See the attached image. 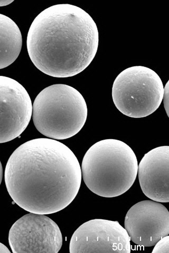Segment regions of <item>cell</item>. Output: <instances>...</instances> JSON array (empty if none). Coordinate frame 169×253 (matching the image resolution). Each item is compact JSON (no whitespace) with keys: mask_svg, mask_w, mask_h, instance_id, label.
<instances>
[{"mask_svg":"<svg viewBox=\"0 0 169 253\" xmlns=\"http://www.w3.org/2000/svg\"><path fill=\"white\" fill-rule=\"evenodd\" d=\"M152 253H169V235L163 237L155 245Z\"/></svg>","mask_w":169,"mask_h":253,"instance_id":"7c38bea8","label":"cell"},{"mask_svg":"<svg viewBox=\"0 0 169 253\" xmlns=\"http://www.w3.org/2000/svg\"><path fill=\"white\" fill-rule=\"evenodd\" d=\"M3 178V168L1 161H0V185L2 183Z\"/></svg>","mask_w":169,"mask_h":253,"instance_id":"2e32d148","label":"cell"},{"mask_svg":"<svg viewBox=\"0 0 169 253\" xmlns=\"http://www.w3.org/2000/svg\"><path fill=\"white\" fill-rule=\"evenodd\" d=\"M9 243L14 253H57L62 247V237L53 220L45 215L30 212L12 225Z\"/></svg>","mask_w":169,"mask_h":253,"instance_id":"8992f818","label":"cell"},{"mask_svg":"<svg viewBox=\"0 0 169 253\" xmlns=\"http://www.w3.org/2000/svg\"><path fill=\"white\" fill-rule=\"evenodd\" d=\"M86 101L70 85L56 84L40 92L33 105V120L38 131L51 139L64 140L76 135L87 120Z\"/></svg>","mask_w":169,"mask_h":253,"instance_id":"277c9868","label":"cell"},{"mask_svg":"<svg viewBox=\"0 0 169 253\" xmlns=\"http://www.w3.org/2000/svg\"><path fill=\"white\" fill-rule=\"evenodd\" d=\"M169 82L168 81L165 85L164 91L163 100H164V107L166 113L169 117Z\"/></svg>","mask_w":169,"mask_h":253,"instance_id":"4fadbf2b","label":"cell"},{"mask_svg":"<svg viewBox=\"0 0 169 253\" xmlns=\"http://www.w3.org/2000/svg\"><path fill=\"white\" fill-rule=\"evenodd\" d=\"M32 113L33 105L26 89L14 79L0 76V144L19 137Z\"/></svg>","mask_w":169,"mask_h":253,"instance_id":"ba28073f","label":"cell"},{"mask_svg":"<svg viewBox=\"0 0 169 253\" xmlns=\"http://www.w3.org/2000/svg\"><path fill=\"white\" fill-rule=\"evenodd\" d=\"M82 178L74 153L51 138L31 140L16 149L4 173L6 189L14 203L42 215L66 208L77 195Z\"/></svg>","mask_w":169,"mask_h":253,"instance_id":"6da1fadb","label":"cell"},{"mask_svg":"<svg viewBox=\"0 0 169 253\" xmlns=\"http://www.w3.org/2000/svg\"><path fill=\"white\" fill-rule=\"evenodd\" d=\"M164 91L162 79L155 71L134 66L117 76L112 87V98L120 113L141 118L156 112L163 101Z\"/></svg>","mask_w":169,"mask_h":253,"instance_id":"5b68a950","label":"cell"},{"mask_svg":"<svg viewBox=\"0 0 169 253\" xmlns=\"http://www.w3.org/2000/svg\"><path fill=\"white\" fill-rule=\"evenodd\" d=\"M13 0H0V6H4L11 4Z\"/></svg>","mask_w":169,"mask_h":253,"instance_id":"9a60e30c","label":"cell"},{"mask_svg":"<svg viewBox=\"0 0 169 253\" xmlns=\"http://www.w3.org/2000/svg\"><path fill=\"white\" fill-rule=\"evenodd\" d=\"M99 34L91 15L69 4H56L40 13L27 41L29 57L44 74L75 76L91 64L98 52Z\"/></svg>","mask_w":169,"mask_h":253,"instance_id":"7a4b0ae2","label":"cell"},{"mask_svg":"<svg viewBox=\"0 0 169 253\" xmlns=\"http://www.w3.org/2000/svg\"><path fill=\"white\" fill-rule=\"evenodd\" d=\"M138 163L132 148L113 139L96 142L87 150L82 164L86 186L96 195L116 197L126 193L138 175Z\"/></svg>","mask_w":169,"mask_h":253,"instance_id":"3957f363","label":"cell"},{"mask_svg":"<svg viewBox=\"0 0 169 253\" xmlns=\"http://www.w3.org/2000/svg\"><path fill=\"white\" fill-rule=\"evenodd\" d=\"M140 185L152 201L169 202V147L161 146L145 154L138 165Z\"/></svg>","mask_w":169,"mask_h":253,"instance_id":"30bf717a","label":"cell"},{"mask_svg":"<svg viewBox=\"0 0 169 253\" xmlns=\"http://www.w3.org/2000/svg\"><path fill=\"white\" fill-rule=\"evenodd\" d=\"M22 45V35L17 24L0 14V69L9 67L17 60Z\"/></svg>","mask_w":169,"mask_h":253,"instance_id":"8fae6325","label":"cell"},{"mask_svg":"<svg viewBox=\"0 0 169 253\" xmlns=\"http://www.w3.org/2000/svg\"><path fill=\"white\" fill-rule=\"evenodd\" d=\"M125 229L130 240L139 246L154 247L169 234V212L164 205L154 201L136 203L127 211Z\"/></svg>","mask_w":169,"mask_h":253,"instance_id":"9c48e42d","label":"cell"},{"mask_svg":"<svg viewBox=\"0 0 169 253\" xmlns=\"http://www.w3.org/2000/svg\"><path fill=\"white\" fill-rule=\"evenodd\" d=\"M11 252L4 244L0 243V253H10Z\"/></svg>","mask_w":169,"mask_h":253,"instance_id":"5bb4252c","label":"cell"},{"mask_svg":"<svg viewBox=\"0 0 169 253\" xmlns=\"http://www.w3.org/2000/svg\"><path fill=\"white\" fill-rule=\"evenodd\" d=\"M130 241L125 229L117 221L95 219L76 229L71 237L69 252L130 253Z\"/></svg>","mask_w":169,"mask_h":253,"instance_id":"52a82bcc","label":"cell"}]
</instances>
